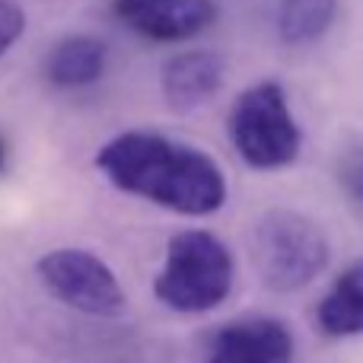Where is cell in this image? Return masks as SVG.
Wrapping results in <instances>:
<instances>
[{
  "mask_svg": "<svg viewBox=\"0 0 363 363\" xmlns=\"http://www.w3.org/2000/svg\"><path fill=\"white\" fill-rule=\"evenodd\" d=\"M233 290V255L213 233L185 230L166 245L153 294L176 313H211Z\"/></svg>",
  "mask_w": 363,
  "mask_h": 363,
  "instance_id": "cell-2",
  "label": "cell"
},
{
  "mask_svg": "<svg viewBox=\"0 0 363 363\" xmlns=\"http://www.w3.org/2000/svg\"><path fill=\"white\" fill-rule=\"evenodd\" d=\"M252 258L271 290L294 294L322 274L328 264V242L303 213L268 211L252 233Z\"/></svg>",
  "mask_w": 363,
  "mask_h": 363,
  "instance_id": "cell-4",
  "label": "cell"
},
{
  "mask_svg": "<svg viewBox=\"0 0 363 363\" xmlns=\"http://www.w3.org/2000/svg\"><path fill=\"white\" fill-rule=\"evenodd\" d=\"M230 138L252 169H284L300 157L303 134L290 115L281 83L262 80L242 89L230 108Z\"/></svg>",
  "mask_w": 363,
  "mask_h": 363,
  "instance_id": "cell-3",
  "label": "cell"
},
{
  "mask_svg": "<svg viewBox=\"0 0 363 363\" xmlns=\"http://www.w3.org/2000/svg\"><path fill=\"white\" fill-rule=\"evenodd\" d=\"M38 277L51 296L67 303L70 309L86 315H115L125 309V290H121L115 271L102 258L83 249H55L38 258Z\"/></svg>",
  "mask_w": 363,
  "mask_h": 363,
  "instance_id": "cell-5",
  "label": "cell"
},
{
  "mask_svg": "<svg viewBox=\"0 0 363 363\" xmlns=\"http://www.w3.org/2000/svg\"><path fill=\"white\" fill-rule=\"evenodd\" d=\"M315 322L328 338H351L363 332V258L338 274L325 300L319 303Z\"/></svg>",
  "mask_w": 363,
  "mask_h": 363,
  "instance_id": "cell-10",
  "label": "cell"
},
{
  "mask_svg": "<svg viewBox=\"0 0 363 363\" xmlns=\"http://www.w3.org/2000/svg\"><path fill=\"white\" fill-rule=\"evenodd\" d=\"M226 64L217 51H182V55L169 57L163 67V96L169 108L176 112H194V108L207 106L223 86Z\"/></svg>",
  "mask_w": 363,
  "mask_h": 363,
  "instance_id": "cell-8",
  "label": "cell"
},
{
  "mask_svg": "<svg viewBox=\"0 0 363 363\" xmlns=\"http://www.w3.org/2000/svg\"><path fill=\"white\" fill-rule=\"evenodd\" d=\"M4 160H6V150H4V140H0V169H4Z\"/></svg>",
  "mask_w": 363,
  "mask_h": 363,
  "instance_id": "cell-14",
  "label": "cell"
},
{
  "mask_svg": "<svg viewBox=\"0 0 363 363\" xmlns=\"http://www.w3.org/2000/svg\"><path fill=\"white\" fill-rule=\"evenodd\" d=\"M96 169L118 191L188 217L213 213L226 201V179L213 157L166 134H118L96 153Z\"/></svg>",
  "mask_w": 363,
  "mask_h": 363,
  "instance_id": "cell-1",
  "label": "cell"
},
{
  "mask_svg": "<svg viewBox=\"0 0 363 363\" xmlns=\"http://www.w3.org/2000/svg\"><path fill=\"white\" fill-rule=\"evenodd\" d=\"M338 179L347 198L357 207H363V147L354 144L345 150V157L338 163Z\"/></svg>",
  "mask_w": 363,
  "mask_h": 363,
  "instance_id": "cell-12",
  "label": "cell"
},
{
  "mask_svg": "<svg viewBox=\"0 0 363 363\" xmlns=\"http://www.w3.org/2000/svg\"><path fill=\"white\" fill-rule=\"evenodd\" d=\"M338 0H274V23L284 45H313L328 32Z\"/></svg>",
  "mask_w": 363,
  "mask_h": 363,
  "instance_id": "cell-11",
  "label": "cell"
},
{
  "mask_svg": "<svg viewBox=\"0 0 363 363\" xmlns=\"http://www.w3.org/2000/svg\"><path fill=\"white\" fill-rule=\"evenodd\" d=\"M294 335L277 319H239L217 328L204 363H290Z\"/></svg>",
  "mask_w": 363,
  "mask_h": 363,
  "instance_id": "cell-7",
  "label": "cell"
},
{
  "mask_svg": "<svg viewBox=\"0 0 363 363\" xmlns=\"http://www.w3.org/2000/svg\"><path fill=\"white\" fill-rule=\"evenodd\" d=\"M106 42L93 35H67L64 42H57L51 48L45 70H48V80L61 89H80L89 86L102 77L106 70Z\"/></svg>",
  "mask_w": 363,
  "mask_h": 363,
  "instance_id": "cell-9",
  "label": "cell"
},
{
  "mask_svg": "<svg viewBox=\"0 0 363 363\" xmlns=\"http://www.w3.org/2000/svg\"><path fill=\"white\" fill-rule=\"evenodd\" d=\"M115 16L150 42H185L217 19L213 0H115Z\"/></svg>",
  "mask_w": 363,
  "mask_h": 363,
  "instance_id": "cell-6",
  "label": "cell"
},
{
  "mask_svg": "<svg viewBox=\"0 0 363 363\" xmlns=\"http://www.w3.org/2000/svg\"><path fill=\"white\" fill-rule=\"evenodd\" d=\"M26 32V13L13 0H0V57L19 42Z\"/></svg>",
  "mask_w": 363,
  "mask_h": 363,
  "instance_id": "cell-13",
  "label": "cell"
}]
</instances>
